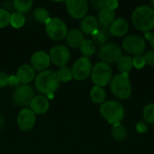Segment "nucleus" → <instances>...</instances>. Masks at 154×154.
I'll return each mask as SVG.
<instances>
[{"label":"nucleus","mask_w":154,"mask_h":154,"mask_svg":"<svg viewBox=\"0 0 154 154\" xmlns=\"http://www.w3.org/2000/svg\"><path fill=\"white\" fill-rule=\"evenodd\" d=\"M16 77L22 85H27L32 79H35V70L31 65L24 64L18 68Z\"/></svg>","instance_id":"nucleus-16"},{"label":"nucleus","mask_w":154,"mask_h":154,"mask_svg":"<svg viewBox=\"0 0 154 154\" xmlns=\"http://www.w3.org/2000/svg\"><path fill=\"white\" fill-rule=\"evenodd\" d=\"M8 85V76L5 73L0 71V88H5Z\"/></svg>","instance_id":"nucleus-37"},{"label":"nucleus","mask_w":154,"mask_h":154,"mask_svg":"<svg viewBox=\"0 0 154 154\" xmlns=\"http://www.w3.org/2000/svg\"><path fill=\"white\" fill-rule=\"evenodd\" d=\"M98 20L94 15H86L80 22L81 32L87 34H93L98 30Z\"/></svg>","instance_id":"nucleus-18"},{"label":"nucleus","mask_w":154,"mask_h":154,"mask_svg":"<svg viewBox=\"0 0 154 154\" xmlns=\"http://www.w3.org/2000/svg\"><path fill=\"white\" fill-rule=\"evenodd\" d=\"M56 73H57V76H58L60 82H69L73 78L71 69L67 66L60 68L59 70Z\"/></svg>","instance_id":"nucleus-29"},{"label":"nucleus","mask_w":154,"mask_h":154,"mask_svg":"<svg viewBox=\"0 0 154 154\" xmlns=\"http://www.w3.org/2000/svg\"><path fill=\"white\" fill-rule=\"evenodd\" d=\"M132 23L138 31L149 32L154 28V8L148 5L137 6L132 14Z\"/></svg>","instance_id":"nucleus-1"},{"label":"nucleus","mask_w":154,"mask_h":154,"mask_svg":"<svg viewBox=\"0 0 154 154\" xmlns=\"http://www.w3.org/2000/svg\"><path fill=\"white\" fill-rule=\"evenodd\" d=\"M113 70L109 64L105 62H97L92 68L91 71V79L95 86L97 87H105L110 83L112 79Z\"/></svg>","instance_id":"nucleus-5"},{"label":"nucleus","mask_w":154,"mask_h":154,"mask_svg":"<svg viewBox=\"0 0 154 154\" xmlns=\"http://www.w3.org/2000/svg\"><path fill=\"white\" fill-rule=\"evenodd\" d=\"M34 86L40 93L49 95L54 93L60 88V81L55 71L44 70L35 77Z\"/></svg>","instance_id":"nucleus-2"},{"label":"nucleus","mask_w":154,"mask_h":154,"mask_svg":"<svg viewBox=\"0 0 154 154\" xmlns=\"http://www.w3.org/2000/svg\"><path fill=\"white\" fill-rule=\"evenodd\" d=\"M35 97L34 90L28 85H20L13 93V101L17 106H28Z\"/></svg>","instance_id":"nucleus-8"},{"label":"nucleus","mask_w":154,"mask_h":154,"mask_svg":"<svg viewBox=\"0 0 154 154\" xmlns=\"http://www.w3.org/2000/svg\"><path fill=\"white\" fill-rule=\"evenodd\" d=\"M143 117L147 125L154 124V103H150L144 106L143 111Z\"/></svg>","instance_id":"nucleus-27"},{"label":"nucleus","mask_w":154,"mask_h":154,"mask_svg":"<svg viewBox=\"0 0 154 154\" xmlns=\"http://www.w3.org/2000/svg\"><path fill=\"white\" fill-rule=\"evenodd\" d=\"M145 39L149 41L151 46L154 49V33H152V32H146L145 33Z\"/></svg>","instance_id":"nucleus-38"},{"label":"nucleus","mask_w":154,"mask_h":154,"mask_svg":"<svg viewBox=\"0 0 154 154\" xmlns=\"http://www.w3.org/2000/svg\"><path fill=\"white\" fill-rule=\"evenodd\" d=\"M10 17L11 14L7 10L0 8V29L5 28L10 24Z\"/></svg>","instance_id":"nucleus-31"},{"label":"nucleus","mask_w":154,"mask_h":154,"mask_svg":"<svg viewBox=\"0 0 154 154\" xmlns=\"http://www.w3.org/2000/svg\"><path fill=\"white\" fill-rule=\"evenodd\" d=\"M51 62L57 67H64L69 61L70 52L69 49L64 45H57L51 49L50 51Z\"/></svg>","instance_id":"nucleus-11"},{"label":"nucleus","mask_w":154,"mask_h":154,"mask_svg":"<svg viewBox=\"0 0 154 154\" xmlns=\"http://www.w3.org/2000/svg\"><path fill=\"white\" fill-rule=\"evenodd\" d=\"M99 112L102 117L112 125L121 123L125 114L123 105L116 100L105 101L100 106Z\"/></svg>","instance_id":"nucleus-3"},{"label":"nucleus","mask_w":154,"mask_h":154,"mask_svg":"<svg viewBox=\"0 0 154 154\" xmlns=\"http://www.w3.org/2000/svg\"><path fill=\"white\" fill-rule=\"evenodd\" d=\"M110 89L119 99L129 98L133 91L129 74L120 73L113 77L110 81Z\"/></svg>","instance_id":"nucleus-4"},{"label":"nucleus","mask_w":154,"mask_h":154,"mask_svg":"<svg viewBox=\"0 0 154 154\" xmlns=\"http://www.w3.org/2000/svg\"><path fill=\"white\" fill-rule=\"evenodd\" d=\"M116 19V11L110 9H102L98 13V23L103 26H110Z\"/></svg>","instance_id":"nucleus-20"},{"label":"nucleus","mask_w":154,"mask_h":154,"mask_svg":"<svg viewBox=\"0 0 154 154\" xmlns=\"http://www.w3.org/2000/svg\"><path fill=\"white\" fill-rule=\"evenodd\" d=\"M50 107L49 100L42 95L35 96L30 104V109L32 113L36 115H43L45 114Z\"/></svg>","instance_id":"nucleus-15"},{"label":"nucleus","mask_w":154,"mask_h":154,"mask_svg":"<svg viewBox=\"0 0 154 154\" xmlns=\"http://www.w3.org/2000/svg\"><path fill=\"white\" fill-rule=\"evenodd\" d=\"M92 63L89 58L81 57L75 61L72 67V76L76 80L83 81L87 79L92 71Z\"/></svg>","instance_id":"nucleus-10"},{"label":"nucleus","mask_w":154,"mask_h":154,"mask_svg":"<svg viewBox=\"0 0 154 154\" xmlns=\"http://www.w3.org/2000/svg\"><path fill=\"white\" fill-rule=\"evenodd\" d=\"M122 55V49L116 43H106L98 51V56L101 61L107 64L117 62Z\"/></svg>","instance_id":"nucleus-9"},{"label":"nucleus","mask_w":154,"mask_h":154,"mask_svg":"<svg viewBox=\"0 0 154 154\" xmlns=\"http://www.w3.org/2000/svg\"><path fill=\"white\" fill-rule=\"evenodd\" d=\"M123 49L134 56L143 55V53L146 50V42L140 35L132 34L127 36L123 41Z\"/></svg>","instance_id":"nucleus-7"},{"label":"nucleus","mask_w":154,"mask_h":154,"mask_svg":"<svg viewBox=\"0 0 154 154\" xmlns=\"http://www.w3.org/2000/svg\"><path fill=\"white\" fill-rule=\"evenodd\" d=\"M25 23V16L18 12H14L13 14H11V17H10V24L15 28V29H19L21 27L23 26V24Z\"/></svg>","instance_id":"nucleus-26"},{"label":"nucleus","mask_w":154,"mask_h":154,"mask_svg":"<svg viewBox=\"0 0 154 154\" xmlns=\"http://www.w3.org/2000/svg\"><path fill=\"white\" fill-rule=\"evenodd\" d=\"M146 61L143 55H136L133 58V66L137 69H142L145 67Z\"/></svg>","instance_id":"nucleus-32"},{"label":"nucleus","mask_w":154,"mask_h":154,"mask_svg":"<svg viewBox=\"0 0 154 154\" xmlns=\"http://www.w3.org/2000/svg\"><path fill=\"white\" fill-rule=\"evenodd\" d=\"M153 133H154V128H153Z\"/></svg>","instance_id":"nucleus-40"},{"label":"nucleus","mask_w":154,"mask_h":154,"mask_svg":"<svg viewBox=\"0 0 154 154\" xmlns=\"http://www.w3.org/2000/svg\"><path fill=\"white\" fill-rule=\"evenodd\" d=\"M66 5L69 14L75 19L84 18L88 10V4L86 0H68Z\"/></svg>","instance_id":"nucleus-12"},{"label":"nucleus","mask_w":154,"mask_h":154,"mask_svg":"<svg viewBox=\"0 0 154 154\" xmlns=\"http://www.w3.org/2000/svg\"><path fill=\"white\" fill-rule=\"evenodd\" d=\"M92 37H93L94 43L100 45V46L105 45L106 42V40H107V34L106 33V32H104L103 30H100V29H98L97 32H95L92 34Z\"/></svg>","instance_id":"nucleus-30"},{"label":"nucleus","mask_w":154,"mask_h":154,"mask_svg":"<svg viewBox=\"0 0 154 154\" xmlns=\"http://www.w3.org/2000/svg\"><path fill=\"white\" fill-rule=\"evenodd\" d=\"M135 129L139 134H144L148 131V125L144 121H139L136 124Z\"/></svg>","instance_id":"nucleus-34"},{"label":"nucleus","mask_w":154,"mask_h":154,"mask_svg":"<svg viewBox=\"0 0 154 154\" xmlns=\"http://www.w3.org/2000/svg\"><path fill=\"white\" fill-rule=\"evenodd\" d=\"M20 81L19 79H17L16 75H12V76H9L8 77V85L11 86V87H19L20 86Z\"/></svg>","instance_id":"nucleus-36"},{"label":"nucleus","mask_w":154,"mask_h":154,"mask_svg":"<svg viewBox=\"0 0 154 154\" xmlns=\"http://www.w3.org/2000/svg\"><path fill=\"white\" fill-rule=\"evenodd\" d=\"M83 32L79 29H72L68 32L66 36V42L68 45L71 48H79L84 41Z\"/></svg>","instance_id":"nucleus-19"},{"label":"nucleus","mask_w":154,"mask_h":154,"mask_svg":"<svg viewBox=\"0 0 154 154\" xmlns=\"http://www.w3.org/2000/svg\"><path fill=\"white\" fill-rule=\"evenodd\" d=\"M33 16L35 20L41 23H46L47 21L51 18L49 12L43 7H38L33 12Z\"/></svg>","instance_id":"nucleus-28"},{"label":"nucleus","mask_w":154,"mask_h":154,"mask_svg":"<svg viewBox=\"0 0 154 154\" xmlns=\"http://www.w3.org/2000/svg\"><path fill=\"white\" fill-rule=\"evenodd\" d=\"M13 4L14 8L16 9V12L23 14L24 13H27L31 10L33 2L32 0H14Z\"/></svg>","instance_id":"nucleus-25"},{"label":"nucleus","mask_w":154,"mask_h":154,"mask_svg":"<svg viewBox=\"0 0 154 154\" xmlns=\"http://www.w3.org/2000/svg\"><path fill=\"white\" fill-rule=\"evenodd\" d=\"M151 5H152V8H154V0L151 2Z\"/></svg>","instance_id":"nucleus-39"},{"label":"nucleus","mask_w":154,"mask_h":154,"mask_svg":"<svg viewBox=\"0 0 154 154\" xmlns=\"http://www.w3.org/2000/svg\"><path fill=\"white\" fill-rule=\"evenodd\" d=\"M50 64H51L50 55L43 51H36L32 56L31 65L34 70L41 71V72L44 71L50 66Z\"/></svg>","instance_id":"nucleus-14"},{"label":"nucleus","mask_w":154,"mask_h":154,"mask_svg":"<svg viewBox=\"0 0 154 154\" xmlns=\"http://www.w3.org/2000/svg\"><path fill=\"white\" fill-rule=\"evenodd\" d=\"M111 134L112 137L118 142H123L126 139L127 137V130L125 127L124 125H122L121 123L119 124H116L112 125V131H111Z\"/></svg>","instance_id":"nucleus-23"},{"label":"nucleus","mask_w":154,"mask_h":154,"mask_svg":"<svg viewBox=\"0 0 154 154\" xmlns=\"http://www.w3.org/2000/svg\"><path fill=\"white\" fill-rule=\"evenodd\" d=\"M36 123V116L30 108H23L17 116L19 128L23 132H28L33 128Z\"/></svg>","instance_id":"nucleus-13"},{"label":"nucleus","mask_w":154,"mask_h":154,"mask_svg":"<svg viewBox=\"0 0 154 154\" xmlns=\"http://www.w3.org/2000/svg\"><path fill=\"white\" fill-rule=\"evenodd\" d=\"M80 51L83 57L89 58L96 52V44L92 40H84L80 44Z\"/></svg>","instance_id":"nucleus-24"},{"label":"nucleus","mask_w":154,"mask_h":154,"mask_svg":"<svg viewBox=\"0 0 154 154\" xmlns=\"http://www.w3.org/2000/svg\"><path fill=\"white\" fill-rule=\"evenodd\" d=\"M117 68L121 71V73L129 74V72L134 68L133 58L130 55H122L117 60Z\"/></svg>","instance_id":"nucleus-21"},{"label":"nucleus","mask_w":154,"mask_h":154,"mask_svg":"<svg viewBox=\"0 0 154 154\" xmlns=\"http://www.w3.org/2000/svg\"><path fill=\"white\" fill-rule=\"evenodd\" d=\"M45 31L47 35L53 41H61L66 38L68 27L64 21L58 17L50 18L45 23Z\"/></svg>","instance_id":"nucleus-6"},{"label":"nucleus","mask_w":154,"mask_h":154,"mask_svg":"<svg viewBox=\"0 0 154 154\" xmlns=\"http://www.w3.org/2000/svg\"><path fill=\"white\" fill-rule=\"evenodd\" d=\"M129 29V24L127 21L124 18H116L109 26V31L112 35L116 37L125 36Z\"/></svg>","instance_id":"nucleus-17"},{"label":"nucleus","mask_w":154,"mask_h":154,"mask_svg":"<svg viewBox=\"0 0 154 154\" xmlns=\"http://www.w3.org/2000/svg\"><path fill=\"white\" fill-rule=\"evenodd\" d=\"M143 56H144L146 64H148L151 67H154V50L146 51L143 54Z\"/></svg>","instance_id":"nucleus-33"},{"label":"nucleus","mask_w":154,"mask_h":154,"mask_svg":"<svg viewBox=\"0 0 154 154\" xmlns=\"http://www.w3.org/2000/svg\"><path fill=\"white\" fill-rule=\"evenodd\" d=\"M119 5L118 1L116 0H106V9H110V10H116Z\"/></svg>","instance_id":"nucleus-35"},{"label":"nucleus","mask_w":154,"mask_h":154,"mask_svg":"<svg viewBox=\"0 0 154 154\" xmlns=\"http://www.w3.org/2000/svg\"><path fill=\"white\" fill-rule=\"evenodd\" d=\"M90 98L94 103L102 105L106 101V92L103 88L94 86L90 90Z\"/></svg>","instance_id":"nucleus-22"}]
</instances>
